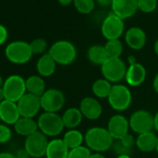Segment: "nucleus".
Here are the masks:
<instances>
[{"label":"nucleus","mask_w":158,"mask_h":158,"mask_svg":"<svg viewBox=\"0 0 158 158\" xmlns=\"http://www.w3.org/2000/svg\"><path fill=\"white\" fill-rule=\"evenodd\" d=\"M85 142L90 151H93L94 152H104L112 149L114 139L107 128L94 127L86 132Z\"/></svg>","instance_id":"f257e3e1"},{"label":"nucleus","mask_w":158,"mask_h":158,"mask_svg":"<svg viewBox=\"0 0 158 158\" xmlns=\"http://www.w3.org/2000/svg\"><path fill=\"white\" fill-rule=\"evenodd\" d=\"M48 54L53 58L57 64L65 66L72 64L75 60L77 57V50L72 42L67 40H59L50 47Z\"/></svg>","instance_id":"f03ea898"},{"label":"nucleus","mask_w":158,"mask_h":158,"mask_svg":"<svg viewBox=\"0 0 158 158\" xmlns=\"http://www.w3.org/2000/svg\"><path fill=\"white\" fill-rule=\"evenodd\" d=\"M37 125L38 130L47 137H57L64 128L62 118L58 113L44 112L39 115Z\"/></svg>","instance_id":"7ed1b4c3"},{"label":"nucleus","mask_w":158,"mask_h":158,"mask_svg":"<svg viewBox=\"0 0 158 158\" xmlns=\"http://www.w3.org/2000/svg\"><path fill=\"white\" fill-rule=\"evenodd\" d=\"M127 67L120 58H109L102 66L101 71L104 79L111 83L118 84L125 79Z\"/></svg>","instance_id":"20e7f679"},{"label":"nucleus","mask_w":158,"mask_h":158,"mask_svg":"<svg viewBox=\"0 0 158 158\" xmlns=\"http://www.w3.org/2000/svg\"><path fill=\"white\" fill-rule=\"evenodd\" d=\"M107 100L110 106L114 111L124 112L131 105L132 93L127 86L122 84H114Z\"/></svg>","instance_id":"39448f33"},{"label":"nucleus","mask_w":158,"mask_h":158,"mask_svg":"<svg viewBox=\"0 0 158 158\" xmlns=\"http://www.w3.org/2000/svg\"><path fill=\"white\" fill-rule=\"evenodd\" d=\"M5 55L11 63L24 64L31 60L34 54L29 43L24 41H14L6 47Z\"/></svg>","instance_id":"423d86ee"},{"label":"nucleus","mask_w":158,"mask_h":158,"mask_svg":"<svg viewBox=\"0 0 158 158\" xmlns=\"http://www.w3.org/2000/svg\"><path fill=\"white\" fill-rule=\"evenodd\" d=\"M5 99L18 102L26 93L25 79L19 74H12L6 78L3 85Z\"/></svg>","instance_id":"0eeeda50"},{"label":"nucleus","mask_w":158,"mask_h":158,"mask_svg":"<svg viewBox=\"0 0 158 158\" xmlns=\"http://www.w3.org/2000/svg\"><path fill=\"white\" fill-rule=\"evenodd\" d=\"M101 31L102 36L107 40L119 39L125 31L124 20L111 12L102 21Z\"/></svg>","instance_id":"6e6552de"},{"label":"nucleus","mask_w":158,"mask_h":158,"mask_svg":"<svg viewBox=\"0 0 158 158\" xmlns=\"http://www.w3.org/2000/svg\"><path fill=\"white\" fill-rule=\"evenodd\" d=\"M48 142V137L38 130L25 139L24 148L31 157L41 158L46 155Z\"/></svg>","instance_id":"1a4fd4ad"},{"label":"nucleus","mask_w":158,"mask_h":158,"mask_svg":"<svg viewBox=\"0 0 158 158\" xmlns=\"http://www.w3.org/2000/svg\"><path fill=\"white\" fill-rule=\"evenodd\" d=\"M128 121L130 129L138 135L152 131L154 128L153 115L146 110H138L134 112Z\"/></svg>","instance_id":"9d476101"},{"label":"nucleus","mask_w":158,"mask_h":158,"mask_svg":"<svg viewBox=\"0 0 158 158\" xmlns=\"http://www.w3.org/2000/svg\"><path fill=\"white\" fill-rule=\"evenodd\" d=\"M41 108L44 112L58 113L65 104V96L63 92L57 89H47L40 97Z\"/></svg>","instance_id":"9b49d317"},{"label":"nucleus","mask_w":158,"mask_h":158,"mask_svg":"<svg viewBox=\"0 0 158 158\" xmlns=\"http://www.w3.org/2000/svg\"><path fill=\"white\" fill-rule=\"evenodd\" d=\"M17 104L22 117L34 118L42 109L40 97L28 92L17 102Z\"/></svg>","instance_id":"f8f14e48"},{"label":"nucleus","mask_w":158,"mask_h":158,"mask_svg":"<svg viewBox=\"0 0 158 158\" xmlns=\"http://www.w3.org/2000/svg\"><path fill=\"white\" fill-rule=\"evenodd\" d=\"M129 128V121L120 114L113 115L108 121L107 130L114 140L120 139L127 136L128 134Z\"/></svg>","instance_id":"ddd939ff"},{"label":"nucleus","mask_w":158,"mask_h":158,"mask_svg":"<svg viewBox=\"0 0 158 158\" xmlns=\"http://www.w3.org/2000/svg\"><path fill=\"white\" fill-rule=\"evenodd\" d=\"M112 12L122 20L132 17L138 9V0H113Z\"/></svg>","instance_id":"4468645a"},{"label":"nucleus","mask_w":158,"mask_h":158,"mask_svg":"<svg viewBox=\"0 0 158 158\" xmlns=\"http://www.w3.org/2000/svg\"><path fill=\"white\" fill-rule=\"evenodd\" d=\"M79 110L83 116L89 120H97L102 114V106L100 102L93 97L84 98L79 104Z\"/></svg>","instance_id":"2eb2a0df"},{"label":"nucleus","mask_w":158,"mask_h":158,"mask_svg":"<svg viewBox=\"0 0 158 158\" xmlns=\"http://www.w3.org/2000/svg\"><path fill=\"white\" fill-rule=\"evenodd\" d=\"M147 72L145 67L139 63L135 62L132 64H129L127 67L125 79L128 86L130 87H139L143 84V82L146 79Z\"/></svg>","instance_id":"dca6fc26"},{"label":"nucleus","mask_w":158,"mask_h":158,"mask_svg":"<svg viewBox=\"0 0 158 158\" xmlns=\"http://www.w3.org/2000/svg\"><path fill=\"white\" fill-rule=\"evenodd\" d=\"M21 117L17 102L5 100L0 103V119L6 125L14 126Z\"/></svg>","instance_id":"f3484780"},{"label":"nucleus","mask_w":158,"mask_h":158,"mask_svg":"<svg viewBox=\"0 0 158 158\" xmlns=\"http://www.w3.org/2000/svg\"><path fill=\"white\" fill-rule=\"evenodd\" d=\"M147 36L145 32L138 26L130 27L125 34V41L127 45L134 50H139L144 48Z\"/></svg>","instance_id":"a211bd4d"},{"label":"nucleus","mask_w":158,"mask_h":158,"mask_svg":"<svg viewBox=\"0 0 158 158\" xmlns=\"http://www.w3.org/2000/svg\"><path fill=\"white\" fill-rule=\"evenodd\" d=\"M158 137L154 132L150 131L138 135L135 145L142 152H151L156 150Z\"/></svg>","instance_id":"6ab92c4d"},{"label":"nucleus","mask_w":158,"mask_h":158,"mask_svg":"<svg viewBox=\"0 0 158 158\" xmlns=\"http://www.w3.org/2000/svg\"><path fill=\"white\" fill-rule=\"evenodd\" d=\"M70 150L62 139H53L48 142L46 158H68Z\"/></svg>","instance_id":"aec40b11"},{"label":"nucleus","mask_w":158,"mask_h":158,"mask_svg":"<svg viewBox=\"0 0 158 158\" xmlns=\"http://www.w3.org/2000/svg\"><path fill=\"white\" fill-rule=\"evenodd\" d=\"M57 63L53 60V58L48 54H43L36 62V70L40 76L42 77H49L56 71Z\"/></svg>","instance_id":"412c9836"},{"label":"nucleus","mask_w":158,"mask_h":158,"mask_svg":"<svg viewBox=\"0 0 158 158\" xmlns=\"http://www.w3.org/2000/svg\"><path fill=\"white\" fill-rule=\"evenodd\" d=\"M14 130L17 134L27 138L28 136L38 131L37 121H35L34 118L21 117L14 125Z\"/></svg>","instance_id":"4be33fe9"},{"label":"nucleus","mask_w":158,"mask_h":158,"mask_svg":"<svg viewBox=\"0 0 158 158\" xmlns=\"http://www.w3.org/2000/svg\"><path fill=\"white\" fill-rule=\"evenodd\" d=\"M83 114L79 108L71 107L67 109L61 115L64 127L68 129H74L81 124L83 119Z\"/></svg>","instance_id":"5701e85b"},{"label":"nucleus","mask_w":158,"mask_h":158,"mask_svg":"<svg viewBox=\"0 0 158 158\" xmlns=\"http://www.w3.org/2000/svg\"><path fill=\"white\" fill-rule=\"evenodd\" d=\"M135 142H136V139H134V137L130 134H127L124 138L114 140L112 148L114 152L117 154V156L118 155H130L135 146Z\"/></svg>","instance_id":"b1692460"},{"label":"nucleus","mask_w":158,"mask_h":158,"mask_svg":"<svg viewBox=\"0 0 158 158\" xmlns=\"http://www.w3.org/2000/svg\"><path fill=\"white\" fill-rule=\"evenodd\" d=\"M26 90L28 93L34 94L35 96L41 97L46 89V84L42 76L40 75H31L26 80Z\"/></svg>","instance_id":"393cba45"},{"label":"nucleus","mask_w":158,"mask_h":158,"mask_svg":"<svg viewBox=\"0 0 158 158\" xmlns=\"http://www.w3.org/2000/svg\"><path fill=\"white\" fill-rule=\"evenodd\" d=\"M87 57L91 63L101 66L109 59V56L106 52L104 46H101V45L91 46L88 49Z\"/></svg>","instance_id":"a878e982"},{"label":"nucleus","mask_w":158,"mask_h":158,"mask_svg":"<svg viewBox=\"0 0 158 158\" xmlns=\"http://www.w3.org/2000/svg\"><path fill=\"white\" fill-rule=\"evenodd\" d=\"M62 140L66 144L69 150L75 149L82 146L83 142L85 141V135L82 134L76 128L74 129H68V131L63 135Z\"/></svg>","instance_id":"bb28decb"},{"label":"nucleus","mask_w":158,"mask_h":158,"mask_svg":"<svg viewBox=\"0 0 158 158\" xmlns=\"http://www.w3.org/2000/svg\"><path fill=\"white\" fill-rule=\"evenodd\" d=\"M113 85L114 84H112L111 82H109L104 78L98 79V80H96L92 84V92L96 98L108 99L111 93Z\"/></svg>","instance_id":"cd10ccee"},{"label":"nucleus","mask_w":158,"mask_h":158,"mask_svg":"<svg viewBox=\"0 0 158 158\" xmlns=\"http://www.w3.org/2000/svg\"><path fill=\"white\" fill-rule=\"evenodd\" d=\"M109 58H120L123 53V44L119 39L107 40L104 46Z\"/></svg>","instance_id":"c85d7f7f"},{"label":"nucleus","mask_w":158,"mask_h":158,"mask_svg":"<svg viewBox=\"0 0 158 158\" xmlns=\"http://www.w3.org/2000/svg\"><path fill=\"white\" fill-rule=\"evenodd\" d=\"M75 10L81 14H90L95 9V0H73Z\"/></svg>","instance_id":"c756f323"},{"label":"nucleus","mask_w":158,"mask_h":158,"mask_svg":"<svg viewBox=\"0 0 158 158\" xmlns=\"http://www.w3.org/2000/svg\"><path fill=\"white\" fill-rule=\"evenodd\" d=\"M30 47L33 54L43 55L48 48V42L44 38H36L30 43Z\"/></svg>","instance_id":"7c9ffc66"},{"label":"nucleus","mask_w":158,"mask_h":158,"mask_svg":"<svg viewBox=\"0 0 158 158\" xmlns=\"http://www.w3.org/2000/svg\"><path fill=\"white\" fill-rule=\"evenodd\" d=\"M91 151L87 146H80L75 149H72L69 152L68 158H90Z\"/></svg>","instance_id":"2f4dec72"},{"label":"nucleus","mask_w":158,"mask_h":158,"mask_svg":"<svg viewBox=\"0 0 158 158\" xmlns=\"http://www.w3.org/2000/svg\"><path fill=\"white\" fill-rule=\"evenodd\" d=\"M157 8V0H138V9L144 13H152Z\"/></svg>","instance_id":"473e14b6"},{"label":"nucleus","mask_w":158,"mask_h":158,"mask_svg":"<svg viewBox=\"0 0 158 158\" xmlns=\"http://www.w3.org/2000/svg\"><path fill=\"white\" fill-rule=\"evenodd\" d=\"M12 138V131L6 124H0V144L9 142Z\"/></svg>","instance_id":"72a5a7b5"},{"label":"nucleus","mask_w":158,"mask_h":158,"mask_svg":"<svg viewBox=\"0 0 158 158\" xmlns=\"http://www.w3.org/2000/svg\"><path fill=\"white\" fill-rule=\"evenodd\" d=\"M8 35H9V34H8L7 28L4 25L0 24V46L3 45L7 41Z\"/></svg>","instance_id":"f704fd0d"},{"label":"nucleus","mask_w":158,"mask_h":158,"mask_svg":"<svg viewBox=\"0 0 158 158\" xmlns=\"http://www.w3.org/2000/svg\"><path fill=\"white\" fill-rule=\"evenodd\" d=\"M15 156H16V158H31L30 154L28 153V152L25 150L24 147L19 149V150L16 152Z\"/></svg>","instance_id":"c9c22d12"},{"label":"nucleus","mask_w":158,"mask_h":158,"mask_svg":"<svg viewBox=\"0 0 158 158\" xmlns=\"http://www.w3.org/2000/svg\"><path fill=\"white\" fill-rule=\"evenodd\" d=\"M96 1L101 7H103V8L111 7L113 3V0H96Z\"/></svg>","instance_id":"e433bc0d"},{"label":"nucleus","mask_w":158,"mask_h":158,"mask_svg":"<svg viewBox=\"0 0 158 158\" xmlns=\"http://www.w3.org/2000/svg\"><path fill=\"white\" fill-rule=\"evenodd\" d=\"M0 158H16L15 153L10 152H0Z\"/></svg>","instance_id":"4c0bfd02"},{"label":"nucleus","mask_w":158,"mask_h":158,"mask_svg":"<svg viewBox=\"0 0 158 158\" xmlns=\"http://www.w3.org/2000/svg\"><path fill=\"white\" fill-rule=\"evenodd\" d=\"M152 88H153V90L155 91V93L158 94V73L155 74L153 80H152Z\"/></svg>","instance_id":"58836bf2"},{"label":"nucleus","mask_w":158,"mask_h":158,"mask_svg":"<svg viewBox=\"0 0 158 158\" xmlns=\"http://www.w3.org/2000/svg\"><path fill=\"white\" fill-rule=\"evenodd\" d=\"M59 3L63 7H67L72 3H73V0H59Z\"/></svg>","instance_id":"ea45409f"},{"label":"nucleus","mask_w":158,"mask_h":158,"mask_svg":"<svg viewBox=\"0 0 158 158\" xmlns=\"http://www.w3.org/2000/svg\"><path fill=\"white\" fill-rule=\"evenodd\" d=\"M153 127L154 129L158 132V112L153 115Z\"/></svg>","instance_id":"a19ab883"},{"label":"nucleus","mask_w":158,"mask_h":158,"mask_svg":"<svg viewBox=\"0 0 158 158\" xmlns=\"http://www.w3.org/2000/svg\"><path fill=\"white\" fill-rule=\"evenodd\" d=\"M90 158H106V157L102 154V152H93L91 153Z\"/></svg>","instance_id":"79ce46f5"},{"label":"nucleus","mask_w":158,"mask_h":158,"mask_svg":"<svg viewBox=\"0 0 158 158\" xmlns=\"http://www.w3.org/2000/svg\"><path fill=\"white\" fill-rule=\"evenodd\" d=\"M5 94H4V90L3 88H0V103H1L3 101H5Z\"/></svg>","instance_id":"37998d69"},{"label":"nucleus","mask_w":158,"mask_h":158,"mask_svg":"<svg viewBox=\"0 0 158 158\" xmlns=\"http://www.w3.org/2000/svg\"><path fill=\"white\" fill-rule=\"evenodd\" d=\"M153 50H154V53L158 56V39L155 41L154 43V46H153Z\"/></svg>","instance_id":"c03bdc74"},{"label":"nucleus","mask_w":158,"mask_h":158,"mask_svg":"<svg viewBox=\"0 0 158 158\" xmlns=\"http://www.w3.org/2000/svg\"><path fill=\"white\" fill-rule=\"evenodd\" d=\"M4 79H3V77L0 75V88H3V85H4Z\"/></svg>","instance_id":"a18cd8bd"},{"label":"nucleus","mask_w":158,"mask_h":158,"mask_svg":"<svg viewBox=\"0 0 158 158\" xmlns=\"http://www.w3.org/2000/svg\"><path fill=\"white\" fill-rule=\"evenodd\" d=\"M116 158H131L130 155H118Z\"/></svg>","instance_id":"49530a36"},{"label":"nucleus","mask_w":158,"mask_h":158,"mask_svg":"<svg viewBox=\"0 0 158 158\" xmlns=\"http://www.w3.org/2000/svg\"><path fill=\"white\" fill-rule=\"evenodd\" d=\"M157 152H158V139H157V145H156V150H155Z\"/></svg>","instance_id":"de8ad7c7"},{"label":"nucleus","mask_w":158,"mask_h":158,"mask_svg":"<svg viewBox=\"0 0 158 158\" xmlns=\"http://www.w3.org/2000/svg\"><path fill=\"white\" fill-rule=\"evenodd\" d=\"M0 120H1V119H0Z\"/></svg>","instance_id":"09e8293b"}]
</instances>
